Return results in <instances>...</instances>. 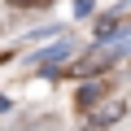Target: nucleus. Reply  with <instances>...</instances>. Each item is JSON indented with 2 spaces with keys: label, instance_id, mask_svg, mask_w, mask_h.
<instances>
[{
  "label": "nucleus",
  "instance_id": "obj_5",
  "mask_svg": "<svg viewBox=\"0 0 131 131\" xmlns=\"http://www.w3.org/2000/svg\"><path fill=\"white\" fill-rule=\"evenodd\" d=\"M74 13H79V18H88V13H92V0H74Z\"/></svg>",
  "mask_w": 131,
  "mask_h": 131
},
{
  "label": "nucleus",
  "instance_id": "obj_2",
  "mask_svg": "<svg viewBox=\"0 0 131 131\" xmlns=\"http://www.w3.org/2000/svg\"><path fill=\"white\" fill-rule=\"evenodd\" d=\"M122 109H127L122 101H109L105 109H96V114H92V122H96V127H109V122H118V118H122Z\"/></svg>",
  "mask_w": 131,
  "mask_h": 131
},
{
  "label": "nucleus",
  "instance_id": "obj_1",
  "mask_svg": "<svg viewBox=\"0 0 131 131\" xmlns=\"http://www.w3.org/2000/svg\"><path fill=\"white\" fill-rule=\"evenodd\" d=\"M109 61H114V48H92L83 61H74V66H70V74H79V79H83V74H101Z\"/></svg>",
  "mask_w": 131,
  "mask_h": 131
},
{
  "label": "nucleus",
  "instance_id": "obj_3",
  "mask_svg": "<svg viewBox=\"0 0 131 131\" xmlns=\"http://www.w3.org/2000/svg\"><path fill=\"white\" fill-rule=\"evenodd\" d=\"M96 96H101V88H96V83H92V88H83V92H79V109H92V101H96Z\"/></svg>",
  "mask_w": 131,
  "mask_h": 131
},
{
  "label": "nucleus",
  "instance_id": "obj_4",
  "mask_svg": "<svg viewBox=\"0 0 131 131\" xmlns=\"http://www.w3.org/2000/svg\"><path fill=\"white\" fill-rule=\"evenodd\" d=\"M13 9H44V5H52V0H9Z\"/></svg>",
  "mask_w": 131,
  "mask_h": 131
}]
</instances>
